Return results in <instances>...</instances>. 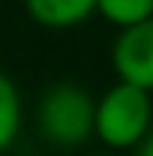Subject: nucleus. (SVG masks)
Returning <instances> with one entry per match:
<instances>
[{
    "label": "nucleus",
    "instance_id": "obj_2",
    "mask_svg": "<svg viewBox=\"0 0 153 156\" xmlns=\"http://www.w3.org/2000/svg\"><path fill=\"white\" fill-rule=\"evenodd\" d=\"M93 102L96 99L75 81L51 84L36 105V126L54 147H81L93 138Z\"/></svg>",
    "mask_w": 153,
    "mask_h": 156
},
{
    "label": "nucleus",
    "instance_id": "obj_7",
    "mask_svg": "<svg viewBox=\"0 0 153 156\" xmlns=\"http://www.w3.org/2000/svg\"><path fill=\"white\" fill-rule=\"evenodd\" d=\"M135 156H153V120H150V129H147V135L138 141V147H135Z\"/></svg>",
    "mask_w": 153,
    "mask_h": 156
},
{
    "label": "nucleus",
    "instance_id": "obj_6",
    "mask_svg": "<svg viewBox=\"0 0 153 156\" xmlns=\"http://www.w3.org/2000/svg\"><path fill=\"white\" fill-rule=\"evenodd\" d=\"M96 12L117 30L132 27L153 15V0H96Z\"/></svg>",
    "mask_w": 153,
    "mask_h": 156
},
{
    "label": "nucleus",
    "instance_id": "obj_5",
    "mask_svg": "<svg viewBox=\"0 0 153 156\" xmlns=\"http://www.w3.org/2000/svg\"><path fill=\"white\" fill-rule=\"evenodd\" d=\"M24 123V105H21L18 84L6 72H0V153L15 144Z\"/></svg>",
    "mask_w": 153,
    "mask_h": 156
},
{
    "label": "nucleus",
    "instance_id": "obj_1",
    "mask_svg": "<svg viewBox=\"0 0 153 156\" xmlns=\"http://www.w3.org/2000/svg\"><path fill=\"white\" fill-rule=\"evenodd\" d=\"M153 120V99L147 90L117 81L93 102V138L105 150H135Z\"/></svg>",
    "mask_w": 153,
    "mask_h": 156
},
{
    "label": "nucleus",
    "instance_id": "obj_4",
    "mask_svg": "<svg viewBox=\"0 0 153 156\" xmlns=\"http://www.w3.org/2000/svg\"><path fill=\"white\" fill-rule=\"evenodd\" d=\"M27 15L48 30H72L96 12V0H24Z\"/></svg>",
    "mask_w": 153,
    "mask_h": 156
},
{
    "label": "nucleus",
    "instance_id": "obj_8",
    "mask_svg": "<svg viewBox=\"0 0 153 156\" xmlns=\"http://www.w3.org/2000/svg\"><path fill=\"white\" fill-rule=\"evenodd\" d=\"M99 156H114V153H99Z\"/></svg>",
    "mask_w": 153,
    "mask_h": 156
},
{
    "label": "nucleus",
    "instance_id": "obj_3",
    "mask_svg": "<svg viewBox=\"0 0 153 156\" xmlns=\"http://www.w3.org/2000/svg\"><path fill=\"white\" fill-rule=\"evenodd\" d=\"M111 66L117 81L153 93V15L117 33L111 45Z\"/></svg>",
    "mask_w": 153,
    "mask_h": 156
}]
</instances>
